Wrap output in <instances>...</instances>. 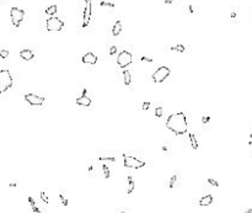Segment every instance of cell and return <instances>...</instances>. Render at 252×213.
I'll return each mask as SVG.
<instances>
[{"label":"cell","instance_id":"obj_1","mask_svg":"<svg viewBox=\"0 0 252 213\" xmlns=\"http://www.w3.org/2000/svg\"><path fill=\"white\" fill-rule=\"evenodd\" d=\"M166 127L167 129H170L172 133H175L177 135L179 134H186L188 129L187 125V117L183 112H177V114L171 115L166 121Z\"/></svg>","mask_w":252,"mask_h":213},{"label":"cell","instance_id":"obj_2","mask_svg":"<svg viewBox=\"0 0 252 213\" xmlns=\"http://www.w3.org/2000/svg\"><path fill=\"white\" fill-rule=\"evenodd\" d=\"M11 86H13V76L10 74V70H0V92H6Z\"/></svg>","mask_w":252,"mask_h":213},{"label":"cell","instance_id":"obj_3","mask_svg":"<svg viewBox=\"0 0 252 213\" xmlns=\"http://www.w3.org/2000/svg\"><path fill=\"white\" fill-rule=\"evenodd\" d=\"M123 164L125 168H130V169H140L145 166V163L143 160H139L138 158L127 155V154H123Z\"/></svg>","mask_w":252,"mask_h":213},{"label":"cell","instance_id":"obj_4","mask_svg":"<svg viewBox=\"0 0 252 213\" xmlns=\"http://www.w3.org/2000/svg\"><path fill=\"white\" fill-rule=\"evenodd\" d=\"M169 75H170V69H169V67H160V68H158V70H155L154 72V74L151 75V78H153V81L154 83H163V81H165L167 78H169Z\"/></svg>","mask_w":252,"mask_h":213},{"label":"cell","instance_id":"obj_5","mask_svg":"<svg viewBox=\"0 0 252 213\" xmlns=\"http://www.w3.org/2000/svg\"><path fill=\"white\" fill-rule=\"evenodd\" d=\"M46 26H47V30L49 32H58L61 31L64 26V22L59 19V17H49V19L47 20L46 22Z\"/></svg>","mask_w":252,"mask_h":213},{"label":"cell","instance_id":"obj_6","mask_svg":"<svg viewBox=\"0 0 252 213\" xmlns=\"http://www.w3.org/2000/svg\"><path fill=\"white\" fill-rule=\"evenodd\" d=\"M10 16H11V22H13V25L15 27H19L20 23L23 20V17H25V11L14 6L10 10Z\"/></svg>","mask_w":252,"mask_h":213},{"label":"cell","instance_id":"obj_7","mask_svg":"<svg viewBox=\"0 0 252 213\" xmlns=\"http://www.w3.org/2000/svg\"><path fill=\"white\" fill-rule=\"evenodd\" d=\"M132 62H133V57H132V54L128 51H122L117 57V64L122 69H124L129 64H132Z\"/></svg>","mask_w":252,"mask_h":213},{"label":"cell","instance_id":"obj_8","mask_svg":"<svg viewBox=\"0 0 252 213\" xmlns=\"http://www.w3.org/2000/svg\"><path fill=\"white\" fill-rule=\"evenodd\" d=\"M25 100L31 106H42L44 102L43 96H38V95H34V94H27V95H25Z\"/></svg>","mask_w":252,"mask_h":213},{"label":"cell","instance_id":"obj_9","mask_svg":"<svg viewBox=\"0 0 252 213\" xmlns=\"http://www.w3.org/2000/svg\"><path fill=\"white\" fill-rule=\"evenodd\" d=\"M91 20V0H85V9H84V21L82 27H87Z\"/></svg>","mask_w":252,"mask_h":213},{"label":"cell","instance_id":"obj_10","mask_svg":"<svg viewBox=\"0 0 252 213\" xmlns=\"http://www.w3.org/2000/svg\"><path fill=\"white\" fill-rule=\"evenodd\" d=\"M76 105L84 106V107H89L91 105V100L89 96H86V89H82V95L76 99Z\"/></svg>","mask_w":252,"mask_h":213},{"label":"cell","instance_id":"obj_11","mask_svg":"<svg viewBox=\"0 0 252 213\" xmlns=\"http://www.w3.org/2000/svg\"><path fill=\"white\" fill-rule=\"evenodd\" d=\"M82 63L85 64H90V66H95L96 63H97V56H95L92 52H89L86 53L85 56H82Z\"/></svg>","mask_w":252,"mask_h":213},{"label":"cell","instance_id":"obj_12","mask_svg":"<svg viewBox=\"0 0 252 213\" xmlns=\"http://www.w3.org/2000/svg\"><path fill=\"white\" fill-rule=\"evenodd\" d=\"M213 203V196L212 195H207V196H203L201 200H199V206L202 207H207L209 205Z\"/></svg>","mask_w":252,"mask_h":213},{"label":"cell","instance_id":"obj_13","mask_svg":"<svg viewBox=\"0 0 252 213\" xmlns=\"http://www.w3.org/2000/svg\"><path fill=\"white\" fill-rule=\"evenodd\" d=\"M20 57L23 59V61H31V59H33V52L30 51V49H22L20 52Z\"/></svg>","mask_w":252,"mask_h":213},{"label":"cell","instance_id":"obj_14","mask_svg":"<svg viewBox=\"0 0 252 213\" xmlns=\"http://www.w3.org/2000/svg\"><path fill=\"white\" fill-rule=\"evenodd\" d=\"M135 188V182H134V179L132 176H128L127 177V193H132L134 191Z\"/></svg>","mask_w":252,"mask_h":213},{"label":"cell","instance_id":"obj_15","mask_svg":"<svg viewBox=\"0 0 252 213\" xmlns=\"http://www.w3.org/2000/svg\"><path fill=\"white\" fill-rule=\"evenodd\" d=\"M121 31H122V22L117 21L115 23V26H113V28H112V35L113 36H118V35L121 33Z\"/></svg>","mask_w":252,"mask_h":213},{"label":"cell","instance_id":"obj_16","mask_svg":"<svg viewBox=\"0 0 252 213\" xmlns=\"http://www.w3.org/2000/svg\"><path fill=\"white\" fill-rule=\"evenodd\" d=\"M123 79H124V85H130L132 78H130V73L128 70H124L123 72Z\"/></svg>","mask_w":252,"mask_h":213},{"label":"cell","instance_id":"obj_17","mask_svg":"<svg viewBox=\"0 0 252 213\" xmlns=\"http://www.w3.org/2000/svg\"><path fill=\"white\" fill-rule=\"evenodd\" d=\"M57 10H58V8H57V5H51L49 8H47L46 9V14L47 15H49V16H53L56 13H57Z\"/></svg>","mask_w":252,"mask_h":213},{"label":"cell","instance_id":"obj_18","mask_svg":"<svg viewBox=\"0 0 252 213\" xmlns=\"http://www.w3.org/2000/svg\"><path fill=\"white\" fill-rule=\"evenodd\" d=\"M189 140H191V145L193 149H198V142L196 139V135L194 134H189Z\"/></svg>","mask_w":252,"mask_h":213},{"label":"cell","instance_id":"obj_19","mask_svg":"<svg viewBox=\"0 0 252 213\" xmlns=\"http://www.w3.org/2000/svg\"><path fill=\"white\" fill-rule=\"evenodd\" d=\"M171 51H176V52H179V53H183L184 52V46L183 44H177V46H172Z\"/></svg>","mask_w":252,"mask_h":213},{"label":"cell","instance_id":"obj_20","mask_svg":"<svg viewBox=\"0 0 252 213\" xmlns=\"http://www.w3.org/2000/svg\"><path fill=\"white\" fill-rule=\"evenodd\" d=\"M102 171H103V177L105 179H108L110 177V169H108V165L103 164L102 165Z\"/></svg>","mask_w":252,"mask_h":213},{"label":"cell","instance_id":"obj_21","mask_svg":"<svg viewBox=\"0 0 252 213\" xmlns=\"http://www.w3.org/2000/svg\"><path fill=\"white\" fill-rule=\"evenodd\" d=\"M176 181H177V174H175L173 175L171 179H170V182H169V187L170 188H173L176 186Z\"/></svg>","mask_w":252,"mask_h":213},{"label":"cell","instance_id":"obj_22","mask_svg":"<svg viewBox=\"0 0 252 213\" xmlns=\"http://www.w3.org/2000/svg\"><path fill=\"white\" fill-rule=\"evenodd\" d=\"M163 115H164V109L161 107V106H159V107L155 109V116H156V117H161Z\"/></svg>","mask_w":252,"mask_h":213},{"label":"cell","instance_id":"obj_23","mask_svg":"<svg viewBox=\"0 0 252 213\" xmlns=\"http://www.w3.org/2000/svg\"><path fill=\"white\" fill-rule=\"evenodd\" d=\"M99 160H101V162H116V159L113 158V157H100L99 158Z\"/></svg>","mask_w":252,"mask_h":213},{"label":"cell","instance_id":"obj_24","mask_svg":"<svg viewBox=\"0 0 252 213\" xmlns=\"http://www.w3.org/2000/svg\"><path fill=\"white\" fill-rule=\"evenodd\" d=\"M39 196H41V200L43 201L44 203H49V198L47 197V193H46L44 191H42V192L39 193Z\"/></svg>","mask_w":252,"mask_h":213},{"label":"cell","instance_id":"obj_25","mask_svg":"<svg viewBox=\"0 0 252 213\" xmlns=\"http://www.w3.org/2000/svg\"><path fill=\"white\" fill-rule=\"evenodd\" d=\"M59 200L62 201V203H63V206H68L69 205V201H68V198H65L62 193H59Z\"/></svg>","mask_w":252,"mask_h":213},{"label":"cell","instance_id":"obj_26","mask_svg":"<svg viewBox=\"0 0 252 213\" xmlns=\"http://www.w3.org/2000/svg\"><path fill=\"white\" fill-rule=\"evenodd\" d=\"M208 182H209V184H210L212 186H214V187H218V186H219V182H218L217 180L212 179V177H210V179H208Z\"/></svg>","mask_w":252,"mask_h":213},{"label":"cell","instance_id":"obj_27","mask_svg":"<svg viewBox=\"0 0 252 213\" xmlns=\"http://www.w3.org/2000/svg\"><path fill=\"white\" fill-rule=\"evenodd\" d=\"M101 6H110V8H115V4L113 3H106V1H101L100 3Z\"/></svg>","mask_w":252,"mask_h":213},{"label":"cell","instance_id":"obj_28","mask_svg":"<svg viewBox=\"0 0 252 213\" xmlns=\"http://www.w3.org/2000/svg\"><path fill=\"white\" fill-rule=\"evenodd\" d=\"M9 56V51L8 49H3L1 52H0V57L1 58H6Z\"/></svg>","mask_w":252,"mask_h":213},{"label":"cell","instance_id":"obj_29","mask_svg":"<svg viewBox=\"0 0 252 213\" xmlns=\"http://www.w3.org/2000/svg\"><path fill=\"white\" fill-rule=\"evenodd\" d=\"M149 107H150V102H149V101H145V102H143V106H141V109H143L144 111L149 110Z\"/></svg>","mask_w":252,"mask_h":213},{"label":"cell","instance_id":"obj_30","mask_svg":"<svg viewBox=\"0 0 252 213\" xmlns=\"http://www.w3.org/2000/svg\"><path fill=\"white\" fill-rule=\"evenodd\" d=\"M116 53H117V47L116 46H112L111 48H110V54L113 56V54H116Z\"/></svg>","mask_w":252,"mask_h":213},{"label":"cell","instance_id":"obj_31","mask_svg":"<svg viewBox=\"0 0 252 213\" xmlns=\"http://www.w3.org/2000/svg\"><path fill=\"white\" fill-rule=\"evenodd\" d=\"M31 209H32V213H42V211L38 208L37 206H33V207H31Z\"/></svg>","mask_w":252,"mask_h":213},{"label":"cell","instance_id":"obj_32","mask_svg":"<svg viewBox=\"0 0 252 213\" xmlns=\"http://www.w3.org/2000/svg\"><path fill=\"white\" fill-rule=\"evenodd\" d=\"M141 62H149V63H153V58H149V57H141Z\"/></svg>","mask_w":252,"mask_h":213},{"label":"cell","instance_id":"obj_33","mask_svg":"<svg viewBox=\"0 0 252 213\" xmlns=\"http://www.w3.org/2000/svg\"><path fill=\"white\" fill-rule=\"evenodd\" d=\"M28 203H30V206H31V207L36 206V202H34V200L32 197H28Z\"/></svg>","mask_w":252,"mask_h":213},{"label":"cell","instance_id":"obj_34","mask_svg":"<svg viewBox=\"0 0 252 213\" xmlns=\"http://www.w3.org/2000/svg\"><path fill=\"white\" fill-rule=\"evenodd\" d=\"M209 121H210V117H203V118H202V122L204 123V125H206L207 122H209Z\"/></svg>","mask_w":252,"mask_h":213},{"label":"cell","instance_id":"obj_35","mask_svg":"<svg viewBox=\"0 0 252 213\" xmlns=\"http://www.w3.org/2000/svg\"><path fill=\"white\" fill-rule=\"evenodd\" d=\"M188 9H189V13H192V14L194 13V8H193V5H189Z\"/></svg>","mask_w":252,"mask_h":213},{"label":"cell","instance_id":"obj_36","mask_svg":"<svg viewBox=\"0 0 252 213\" xmlns=\"http://www.w3.org/2000/svg\"><path fill=\"white\" fill-rule=\"evenodd\" d=\"M231 19H232V20H235V19H236V14H235V11H232V13H231Z\"/></svg>","mask_w":252,"mask_h":213},{"label":"cell","instance_id":"obj_37","mask_svg":"<svg viewBox=\"0 0 252 213\" xmlns=\"http://www.w3.org/2000/svg\"><path fill=\"white\" fill-rule=\"evenodd\" d=\"M173 1H176V0H165V4H172Z\"/></svg>","mask_w":252,"mask_h":213},{"label":"cell","instance_id":"obj_38","mask_svg":"<svg viewBox=\"0 0 252 213\" xmlns=\"http://www.w3.org/2000/svg\"><path fill=\"white\" fill-rule=\"evenodd\" d=\"M244 213H252V208H251V209H247V211L244 212Z\"/></svg>","mask_w":252,"mask_h":213},{"label":"cell","instance_id":"obj_39","mask_svg":"<svg viewBox=\"0 0 252 213\" xmlns=\"http://www.w3.org/2000/svg\"><path fill=\"white\" fill-rule=\"evenodd\" d=\"M250 144H251V147H252V134H251V140H250Z\"/></svg>","mask_w":252,"mask_h":213},{"label":"cell","instance_id":"obj_40","mask_svg":"<svg viewBox=\"0 0 252 213\" xmlns=\"http://www.w3.org/2000/svg\"><path fill=\"white\" fill-rule=\"evenodd\" d=\"M121 213H125V212H121Z\"/></svg>","mask_w":252,"mask_h":213}]
</instances>
